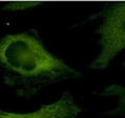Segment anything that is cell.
Returning a JSON list of instances; mask_svg holds the SVG:
<instances>
[{"instance_id":"cell-2","label":"cell","mask_w":125,"mask_h":118,"mask_svg":"<svg viewBox=\"0 0 125 118\" xmlns=\"http://www.w3.org/2000/svg\"><path fill=\"white\" fill-rule=\"evenodd\" d=\"M99 35L100 51L89 65L94 70L106 69L111 62L125 49V1L105 5L100 12Z\"/></svg>"},{"instance_id":"cell-4","label":"cell","mask_w":125,"mask_h":118,"mask_svg":"<svg viewBox=\"0 0 125 118\" xmlns=\"http://www.w3.org/2000/svg\"><path fill=\"white\" fill-rule=\"evenodd\" d=\"M102 95L114 97L117 100L116 108L108 110L104 114L107 116H124L125 115V86L112 84L103 90Z\"/></svg>"},{"instance_id":"cell-1","label":"cell","mask_w":125,"mask_h":118,"mask_svg":"<svg viewBox=\"0 0 125 118\" xmlns=\"http://www.w3.org/2000/svg\"><path fill=\"white\" fill-rule=\"evenodd\" d=\"M0 73L18 96H34L50 85L74 80L83 73L54 56L34 30L0 38Z\"/></svg>"},{"instance_id":"cell-5","label":"cell","mask_w":125,"mask_h":118,"mask_svg":"<svg viewBox=\"0 0 125 118\" xmlns=\"http://www.w3.org/2000/svg\"><path fill=\"white\" fill-rule=\"evenodd\" d=\"M42 2H27V1H14V2H7L5 5H3L2 9L9 12H18V11H26L29 9H32L34 6L41 5Z\"/></svg>"},{"instance_id":"cell-3","label":"cell","mask_w":125,"mask_h":118,"mask_svg":"<svg viewBox=\"0 0 125 118\" xmlns=\"http://www.w3.org/2000/svg\"><path fill=\"white\" fill-rule=\"evenodd\" d=\"M80 114L81 108L70 92L62 93L55 101L29 113H15L0 109V118H78Z\"/></svg>"}]
</instances>
